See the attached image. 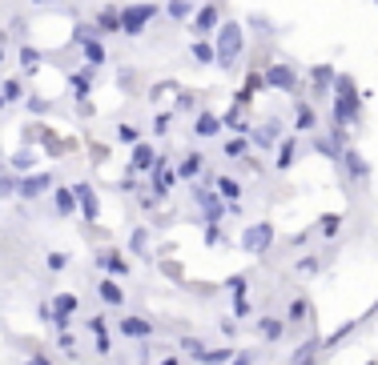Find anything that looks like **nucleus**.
<instances>
[{"mask_svg":"<svg viewBox=\"0 0 378 365\" xmlns=\"http://www.w3.org/2000/svg\"><path fill=\"white\" fill-rule=\"evenodd\" d=\"M101 301L121 305V301H125V289L117 285V281H101Z\"/></svg>","mask_w":378,"mask_h":365,"instance_id":"nucleus-21","label":"nucleus"},{"mask_svg":"<svg viewBox=\"0 0 378 365\" xmlns=\"http://www.w3.org/2000/svg\"><path fill=\"white\" fill-rule=\"evenodd\" d=\"M258 89H266V77H262V73H249V77H246V89H242V96H238V100L246 105L249 96L258 93Z\"/></svg>","mask_w":378,"mask_h":365,"instance_id":"nucleus-24","label":"nucleus"},{"mask_svg":"<svg viewBox=\"0 0 378 365\" xmlns=\"http://www.w3.org/2000/svg\"><path fill=\"white\" fill-rule=\"evenodd\" d=\"M173 181H177V169H169V165L157 161V165H153V189H157V197L173 189Z\"/></svg>","mask_w":378,"mask_h":365,"instance_id":"nucleus-9","label":"nucleus"},{"mask_svg":"<svg viewBox=\"0 0 378 365\" xmlns=\"http://www.w3.org/2000/svg\"><path fill=\"white\" fill-rule=\"evenodd\" d=\"M36 61H41V52H36V48H29V45L20 48V64H24V68H33Z\"/></svg>","mask_w":378,"mask_h":365,"instance_id":"nucleus-39","label":"nucleus"},{"mask_svg":"<svg viewBox=\"0 0 378 365\" xmlns=\"http://www.w3.org/2000/svg\"><path fill=\"white\" fill-rule=\"evenodd\" d=\"M198 173H201V157L198 153H189V157L177 165V177H198Z\"/></svg>","mask_w":378,"mask_h":365,"instance_id":"nucleus-27","label":"nucleus"},{"mask_svg":"<svg viewBox=\"0 0 378 365\" xmlns=\"http://www.w3.org/2000/svg\"><path fill=\"white\" fill-rule=\"evenodd\" d=\"M334 229H338V217H334V213H330L326 221H322V233H334Z\"/></svg>","mask_w":378,"mask_h":365,"instance_id":"nucleus-49","label":"nucleus"},{"mask_svg":"<svg viewBox=\"0 0 378 365\" xmlns=\"http://www.w3.org/2000/svg\"><path fill=\"white\" fill-rule=\"evenodd\" d=\"M226 157H246V137H233V141H226V149H221Z\"/></svg>","mask_w":378,"mask_h":365,"instance_id":"nucleus-32","label":"nucleus"},{"mask_svg":"<svg viewBox=\"0 0 378 365\" xmlns=\"http://www.w3.org/2000/svg\"><path fill=\"white\" fill-rule=\"evenodd\" d=\"M314 153H322V157H342V149H338V137H326V133H322V137H314Z\"/></svg>","mask_w":378,"mask_h":365,"instance_id":"nucleus-15","label":"nucleus"},{"mask_svg":"<svg viewBox=\"0 0 378 365\" xmlns=\"http://www.w3.org/2000/svg\"><path fill=\"white\" fill-rule=\"evenodd\" d=\"M97 24L105 32H117V29H121V13H117V8H105V13L97 16Z\"/></svg>","mask_w":378,"mask_h":365,"instance_id":"nucleus-26","label":"nucleus"},{"mask_svg":"<svg viewBox=\"0 0 378 365\" xmlns=\"http://www.w3.org/2000/svg\"><path fill=\"white\" fill-rule=\"evenodd\" d=\"M298 128H318V117H314V109L310 105H298V121H294Z\"/></svg>","mask_w":378,"mask_h":365,"instance_id":"nucleus-28","label":"nucleus"},{"mask_svg":"<svg viewBox=\"0 0 378 365\" xmlns=\"http://www.w3.org/2000/svg\"><path fill=\"white\" fill-rule=\"evenodd\" d=\"M366 365H378V362H366Z\"/></svg>","mask_w":378,"mask_h":365,"instance_id":"nucleus-56","label":"nucleus"},{"mask_svg":"<svg viewBox=\"0 0 378 365\" xmlns=\"http://www.w3.org/2000/svg\"><path fill=\"white\" fill-rule=\"evenodd\" d=\"M194 57H198V64H214L217 61L214 45H205V40H198V45H194Z\"/></svg>","mask_w":378,"mask_h":365,"instance_id":"nucleus-29","label":"nucleus"},{"mask_svg":"<svg viewBox=\"0 0 378 365\" xmlns=\"http://www.w3.org/2000/svg\"><path fill=\"white\" fill-rule=\"evenodd\" d=\"M242 45H246V36H242V24H233V20H221V24H217V45H214L221 68L242 57Z\"/></svg>","mask_w":378,"mask_h":365,"instance_id":"nucleus-1","label":"nucleus"},{"mask_svg":"<svg viewBox=\"0 0 378 365\" xmlns=\"http://www.w3.org/2000/svg\"><path fill=\"white\" fill-rule=\"evenodd\" d=\"M198 362H205V365H226V362H233V350H230V345H221V350H205Z\"/></svg>","mask_w":378,"mask_h":365,"instance_id":"nucleus-19","label":"nucleus"},{"mask_svg":"<svg viewBox=\"0 0 378 365\" xmlns=\"http://www.w3.org/2000/svg\"><path fill=\"white\" fill-rule=\"evenodd\" d=\"M233 313H238V318H249V301H246V293H238V301H233Z\"/></svg>","mask_w":378,"mask_h":365,"instance_id":"nucleus-44","label":"nucleus"},{"mask_svg":"<svg viewBox=\"0 0 378 365\" xmlns=\"http://www.w3.org/2000/svg\"><path fill=\"white\" fill-rule=\"evenodd\" d=\"M262 77H266V89H282V93H294L298 89V77L290 64H270Z\"/></svg>","mask_w":378,"mask_h":365,"instance_id":"nucleus-5","label":"nucleus"},{"mask_svg":"<svg viewBox=\"0 0 378 365\" xmlns=\"http://www.w3.org/2000/svg\"><path fill=\"white\" fill-rule=\"evenodd\" d=\"M121 334L125 337H153V325L141 318H121Z\"/></svg>","mask_w":378,"mask_h":365,"instance_id":"nucleus-12","label":"nucleus"},{"mask_svg":"<svg viewBox=\"0 0 378 365\" xmlns=\"http://www.w3.org/2000/svg\"><path fill=\"white\" fill-rule=\"evenodd\" d=\"M165 128H169V117H165V112H161V117L153 121V133H165Z\"/></svg>","mask_w":378,"mask_h":365,"instance_id":"nucleus-50","label":"nucleus"},{"mask_svg":"<svg viewBox=\"0 0 378 365\" xmlns=\"http://www.w3.org/2000/svg\"><path fill=\"white\" fill-rule=\"evenodd\" d=\"M318 350H322V341L314 337V341H306V345H302V350H298L294 357H290V365H310V357H314Z\"/></svg>","mask_w":378,"mask_h":365,"instance_id":"nucleus-23","label":"nucleus"},{"mask_svg":"<svg viewBox=\"0 0 378 365\" xmlns=\"http://www.w3.org/2000/svg\"><path fill=\"white\" fill-rule=\"evenodd\" d=\"M145 245H149V233H145V229H137V233H133V241H129V249H133V253H149Z\"/></svg>","mask_w":378,"mask_h":365,"instance_id":"nucleus-36","label":"nucleus"},{"mask_svg":"<svg viewBox=\"0 0 378 365\" xmlns=\"http://www.w3.org/2000/svg\"><path fill=\"white\" fill-rule=\"evenodd\" d=\"M314 84H318V89H326V84H334V68H330V64H322V68H314Z\"/></svg>","mask_w":378,"mask_h":365,"instance_id":"nucleus-34","label":"nucleus"},{"mask_svg":"<svg viewBox=\"0 0 378 365\" xmlns=\"http://www.w3.org/2000/svg\"><path fill=\"white\" fill-rule=\"evenodd\" d=\"M221 241V229H217V221H210V229H205V245H217Z\"/></svg>","mask_w":378,"mask_h":365,"instance_id":"nucleus-46","label":"nucleus"},{"mask_svg":"<svg viewBox=\"0 0 378 365\" xmlns=\"http://www.w3.org/2000/svg\"><path fill=\"white\" fill-rule=\"evenodd\" d=\"M73 309H77V297H73V293H61V297L52 301V313H73Z\"/></svg>","mask_w":378,"mask_h":365,"instance_id":"nucleus-31","label":"nucleus"},{"mask_svg":"<svg viewBox=\"0 0 378 365\" xmlns=\"http://www.w3.org/2000/svg\"><path fill=\"white\" fill-rule=\"evenodd\" d=\"M217 20H221L217 4H205V8L198 13V20H194V32H198V36H205V32H214V29H217Z\"/></svg>","mask_w":378,"mask_h":365,"instance_id":"nucleus-10","label":"nucleus"},{"mask_svg":"<svg viewBox=\"0 0 378 365\" xmlns=\"http://www.w3.org/2000/svg\"><path fill=\"white\" fill-rule=\"evenodd\" d=\"M0 89H4V96H8V100H17V96L24 93V89H20V80H4Z\"/></svg>","mask_w":378,"mask_h":365,"instance_id":"nucleus-41","label":"nucleus"},{"mask_svg":"<svg viewBox=\"0 0 378 365\" xmlns=\"http://www.w3.org/2000/svg\"><path fill=\"white\" fill-rule=\"evenodd\" d=\"M194 133H198V137H217V133H221V121H217L214 112H201L198 121H194Z\"/></svg>","mask_w":378,"mask_h":365,"instance_id":"nucleus-13","label":"nucleus"},{"mask_svg":"<svg viewBox=\"0 0 378 365\" xmlns=\"http://www.w3.org/2000/svg\"><path fill=\"white\" fill-rule=\"evenodd\" d=\"M13 165H17V169H33L36 157H33V153H17V157H13Z\"/></svg>","mask_w":378,"mask_h":365,"instance_id":"nucleus-43","label":"nucleus"},{"mask_svg":"<svg viewBox=\"0 0 378 365\" xmlns=\"http://www.w3.org/2000/svg\"><path fill=\"white\" fill-rule=\"evenodd\" d=\"M233 365H254V357H249V353H238V357H233Z\"/></svg>","mask_w":378,"mask_h":365,"instance_id":"nucleus-52","label":"nucleus"},{"mask_svg":"<svg viewBox=\"0 0 378 365\" xmlns=\"http://www.w3.org/2000/svg\"><path fill=\"white\" fill-rule=\"evenodd\" d=\"M73 89H77V96H89V73H77V77H73Z\"/></svg>","mask_w":378,"mask_h":365,"instance_id":"nucleus-40","label":"nucleus"},{"mask_svg":"<svg viewBox=\"0 0 378 365\" xmlns=\"http://www.w3.org/2000/svg\"><path fill=\"white\" fill-rule=\"evenodd\" d=\"M334 121H338V128L358 121V93L354 96H334Z\"/></svg>","mask_w":378,"mask_h":365,"instance_id":"nucleus-6","label":"nucleus"},{"mask_svg":"<svg viewBox=\"0 0 378 365\" xmlns=\"http://www.w3.org/2000/svg\"><path fill=\"white\" fill-rule=\"evenodd\" d=\"M262 334L270 337V341H278V337H282V321L278 318H262Z\"/></svg>","mask_w":378,"mask_h":365,"instance_id":"nucleus-33","label":"nucleus"},{"mask_svg":"<svg viewBox=\"0 0 378 365\" xmlns=\"http://www.w3.org/2000/svg\"><path fill=\"white\" fill-rule=\"evenodd\" d=\"M221 125H230L233 133H242V137H246V133H249V128H246V121H242L238 112H230V117H221Z\"/></svg>","mask_w":378,"mask_h":365,"instance_id":"nucleus-37","label":"nucleus"},{"mask_svg":"<svg viewBox=\"0 0 378 365\" xmlns=\"http://www.w3.org/2000/svg\"><path fill=\"white\" fill-rule=\"evenodd\" d=\"M8 193H17V181L13 177H0V197H8Z\"/></svg>","mask_w":378,"mask_h":365,"instance_id":"nucleus-47","label":"nucleus"},{"mask_svg":"<svg viewBox=\"0 0 378 365\" xmlns=\"http://www.w3.org/2000/svg\"><path fill=\"white\" fill-rule=\"evenodd\" d=\"M214 185H217V193H221L226 201H238V197H242V185H238V177H217Z\"/></svg>","mask_w":378,"mask_h":365,"instance_id":"nucleus-16","label":"nucleus"},{"mask_svg":"<svg viewBox=\"0 0 378 365\" xmlns=\"http://www.w3.org/2000/svg\"><path fill=\"white\" fill-rule=\"evenodd\" d=\"M65 265H68V257H65V253H49V269H57V273H61Z\"/></svg>","mask_w":378,"mask_h":365,"instance_id":"nucleus-45","label":"nucleus"},{"mask_svg":"<svg viewBox=\"0 0 378 365\" xmlns=\"http://www.w3.org/2000/svg\"><path fill=\"white\" fill-rule=\"evenodd\" d=\"M270 245H274V225L270 221L249 225L246 233H242V249H246V253H266Z\"/></svg>","mask_w":378,"mask_h":365,"instance_id":"nucleus-3","label":"nucleus"},{"mask_svg":"<svg viewBox=\"0 0 378 365\" xmlns=\"http://www.w3.org/2000/svg\"><path fill=\"white\" fill-rule=\"evenodd\" d=\"M73 193H77V209H81L85 217L93 221V217H97V213H101V201H97V193L89 189V185H73Z\"/></svg>","mask_w":378,"mask_h":365,"instance_id":"nucleus-8","label":"nucleus"},{"mask_svg":"<svg viewBox=\"0 0 378 365\" xmlns=\"http://www.w3.org/2000/svg\"><path fill=\"white\" fill-rule=\"evenodd\" d=\"M0 61H4V48H0Z\"/></svg>","mask_w":378,"mask_h":365,"instance_id":"nucleus-55","label":"nucleus"},{"mask_svg":"<svg viewBox=\"0 0 378 365\" xmlns=\"http://www.w3.org/2000/svg\"><path fill=\"white\" fill-rule=\"evenodd\" d=\"M342 157H346V169H350L354 177H366V173H370V165H366V161H362L354 149H342Z\"/></svg>","mask_w":378,"mask_h":365,"instance_id":"nucleus-20","label":"nucleus"},{"mask_svg":"<svg viewBox=\"0 0 378 365\" xmlns=\"http://www.w3.org/2000/svg\"><path fill=\"white\" fill-rule=\"evenodd\" d=\"M52 185V177L49 173H33V177H24V181H17V193L24 197V201H36L41 193Z\"/></svg>","mask_w":378,"mask_h":365,"instance_id":"nucleus-7","label":"nucleus"},{"mask_svg":"<svg viewBox=\"0 0 378 365\" xmlns=\"http://www.w3.org/2000/svg\"><path fill=\"white\" fill-rule=\"evenodd\" d=\"M230 289H233V297H238V293H246V277H230Z\"/></svg>","mask_w":378,"mask_h":365,"instance_id":"nucleus-48","label":"nucleus"},{"mask_svg":"<svg viewBox=\"0 0 378 365\" xmlns=\"http://www.w3.org/2000/svg\"><path fill=\"white\" fill-rule=\"evenodd\" d=\"M57 213H61V217L77 213V193L73 189H57Z\"/></svg>","mask_w":378,"mask_h":365,"instance_id":"nucleus-18","label":"nucleus"},{"mask_svg":"<svg viewBox=\"0 0 378 365\" xmlns=\"http://www.w3.org/2000/svg\"><path fill=\"white\" fill-rule=\"evenodd\" d=\"M194 197H198V205H201V213H205V221H221V217L230 213V201H226L217 189H198Z\"/></svg>","mask_w":378,"mask_h":365,"instance_id":"nucleus-4","label":"nucleus"},{"mask_svg":"<svg viewBox=\"0 0 378 365\" xmlns=\"http://www.w3.org/2000/svg\"><path fill=\"white\" fill-rule=\"evenodd\" d=\"M181 350L189 353V357H201V353H205V345H201L198 337H185V341H181Z\"/></svg>","mask_w":378,"mask_h":365,"instance_id":"nucleus-38","label":"nucleus"},{"mask_svg":"<svg viewBox=\"0 0 378 365\" xmlns=\"http://www.w3.org/2000/svg\"><path fill=\"white\" fill-rule=\"evenodd\" d=\"M117 137H121L125 144H137V128H133V125H121V128H117Z\"/></svg>","mask_w":378,"mask_h":365,"instance_id":"nucleus-42","label":"nucleus"},{"mask_svg":"<svg viewBox=\"0 0 378 365\" xmlns=\"http://www.w3.org/2000/svg\"><path fill=\"white\" fill-rule=\"evenodd\" d=\"M157 161H161V157H157L149 144H133V169H153Z\"/></svg>","mask_w":378,"mask_h":365,"instance_id":"nucleus-14","label":"nucleus"},{"mask_svg":"<svg viewBox=\"0 0 378 365\" xmlns=\"http://www.w3.org/2000/svg\"><path fill=\"white\" fill-rule=\"evenodd\" d=\"M24 365H52V362H49V357H45V353H33V357H29V362H24Z\"/></svg>","mask_w":378,"mask_h":365,"instance_id":"nucleus-51","label":"nucleus"},{"mask_svg":"<svg viewBox=\"0 0 378 365\" xmlns=\"http://www.w3.org/2000/svg\"><path fill=\"white\" fill-rule=\"evenodd\" d=\"M81 45H85V61L93 64V68H97V64H105V48H101V40H93V36H85Z\"/></svg>","mask_w":378,"mask_h":365,"instance_id":"nucleus-17","label":"nucleus"},{"mask_svg":"<svg viewBox=\"0 0 378 365\" xmlns=\"http://www.w3.org/2000/svg\"><path fill=\"white\" fill-rule=\"evenodd\" d=\"M165 13L173 16V20H185V16H189V0H169V8H165Z\"/></svg>","mask_w":378,"mask_h":365,"instance_id":"nucleus-35","label":"nucleus"},{"mask_svg":"<svg viewBox=\"0 0 378 365\" xmlns=\"http://www.w3.org/2000/svg\"><path fill=\"white\" fill-rule=\"evenodd\" d=\"M153 16H157L153 4H129V8H121V32H125V36H137Z\"/></svg>","mask_w":378,"mask_h":365,"instance_id":"nucleus-2","label":"nucleus"},{"mask_svg":"<svg viewBox=\"0 0 378 365\" xmlns=\"http://www.w3.org/2000/svg\"><path fill=\"white\" fill-rule=\"evenodd\" d=\"M97 265H101V269H109L113 277H125V273H129V261L117 257V253H97Z\"/></svg>","mask_w":378,"mask_h":365,"instance_id":"nucleus-11","label":"nucleus"},{"mask_svg":"<svg viewBox=\"0 0 378 365\" xmlns=\"http://www.w3.org/2000/svg\"><path fill=\"white\" fill-rule=\"evenodd\" d=\"M306 313H310V305L302 301V297H294V301H290V313H286V321H306Z\"/></svg>","mask_w":378,"mask_h":365,"instance_id":"nucleus-30","label":"nucleus"},{"mask_svg":"<svg viewBox=\"0 0 378 365\" xmlns=\"http://www.w3.org/2000/svg\"><path fill=\"white\" fill-rule=\"evenodd\" d=\"M4 105H8V96H4V89H0V109H4Z\"/></svg>","mask_w":378,"mask_h":365,"instance_id":"nucleus-53","label":"nucleus"},{"mask_svg":"<svg viewBox=\"0 0 378 365\" xmlns=\"http://www.w3.org/2000/svg\"><path fill=\"white\" fill-rule=\"evenodd\" d=\"M274 141H278V121H270V125H262L254 133V144H262V149H270Z\"/></svg>","mask_w":378,"mask_h":365,"instance_id":"nucleus-22","label":"nucleus"},{"mask_svg":"<svg viewBox=\"0 0 378 365\" xmlns=\"http://www.w3.org/2000/svg\"><path fill=\"white\" fill-rule=\"evenodd\" d=\"M294 153H298L294 141H282L278 144V169H290V165H294Z\"/></svg>","mask_w":378,"mask_h":365,"instance_id":"nucleus-25","label":"nucleus"},{"mask_svg":"<svg viewBox=\"0 0 378 365\" xmlns=\"http://www.w3.org/2000/svg\"><path fill=\"white\" fill-rule=\"evenodd\" d=\"M161 365H177V357H165V362Z\"/></svg>","mask_w":378,"mask_h":365,"instance_id":"nucleus-54","label":"nucleus"}]
</instances>
